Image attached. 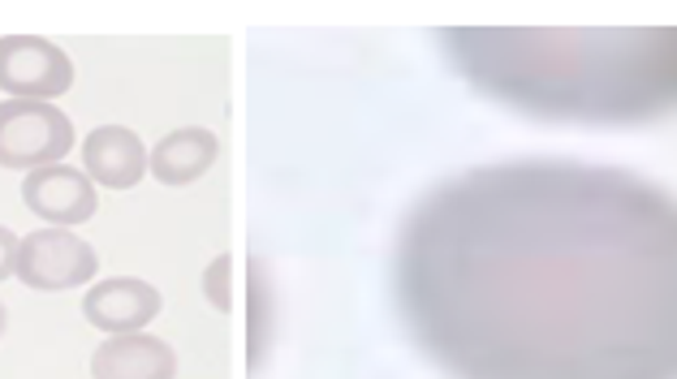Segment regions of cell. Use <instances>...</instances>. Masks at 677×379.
Instances as JSON below:
<instances>
[{"label":"cell","instance_id":"obj_1","mask_svg":"<svg viewBox=\"0 0 677 379\" xmlns=\"http://www.w3.org/2000/svg\"><path fill=\"white\" fill-rule=\"evenodd\" d=\"M393 294L449 379H677V198L574 160L458 173L410 207Z\"/></svg>","mask_w":677,"mask_h":379},{"label":"cell","instance_id":"obj_11","mask_svg":"<svg viewBox=\"0 0 677 379\" xmlns=\"http://www.w3.org/2000/svg\"><path fill=\"white\" fill-rule=\"evenodd\" d=\"M268 345H273V298H268L264 264L250 259V371L264 367Z\"/></svg>","mask_w":677,"mask_h":379},{"label":"cell","instance_id":"obj_8","mask_svg":"<svg viewBox=\"0 0 677 379\" xmlns=\"http://www.w3.org/2000/svg\"><path fill=\"white\" fill-rule=\"evenodd\" d=\"M86 177L109 190H130L147 177V152L143 139L125 125H95L82 143Z\"/></svg>","mask_w":677,"mask_h":379},{"label":"cell","instance_id":"obj_13","mask_svg":"<svg viewBox=\"0 0 677 379\" xmlns=\"http://www.w3.org/2000/svg\"><path fill=\"white\" fill-rule=\"evenodd\" d=\"M18 233L13 228H4L0 225V280H9L13 276V264H18Z\"/></svg>","mask_w":677,"mask_h":379},{"label":"cell","instance_id":"obj_12","mask_svg":"<svg viewBox=\"0 0 677 379\" xmlns=\"http://www.w3.org/2000/svg\"><path fill=\"white\" fill-rule=\"evenodd\" d=\"M229 272H234V259L229 255H216L207 272H203V294H207V303L216 306V310H229L234 298H229Z\"/></svg>","mask_w":677,"mask_h":379},{"label":"cell","instance_id":"obj_2","mask_svg":"<svg viewBox=\"0 0 677 379\" xmlns=\"http://www.w3.org/2000/svg\"><path fill=\"white\" fill-rule=\"evenodd\" d=\"M440 48L475 91L531 116L626 125L677 109V31L449 27Z\"/></svg>","mask_w":677,"mask_h":379},{"label":"cell","instance_id":"obj_6","mask_svg":"<svg viewBox=\"0 0 677 379\" xmlns=\"http://www.w3.org/2000/svg\"><path fill=\"white\" fill-rule=\"evenodd\" d=\"M22 203L43 216V221H52L57 228H70V225H82V221H91L95 216V182L79 173V168H70V164H48V168H35V173H27V182H22Z\"/></svg>","mask_w":677,"mask_h":379},{"label":"cell","instance_id":"obj_14","mask_svg":"<svg viewBox=\"0 0 677 379\" xmlns=\"http://www.w3.org/2000/svg\"><path fill=\"white\" fill-rule=\"evenodd\" d=\"M0 332H4V306H0Z\"/></svg>","mask_w":677,"mask_h":379},{"label":"cell","instance_id":"obj_4","mask_svg":"<svg viewBox=\"0 0 677 379\" xmlns=\"http://www.w3.org/2000/svg\"><path fill=\"white\" fill-rule=\"evenodd\" d=\"M74 86V61L65 48L40 35H4L0 39V91L9 100H35L52 104Z\"/></svg>","mask_w":677,"mask_h":379},{"label":"cell","instance_id":"obj_3","mask_svg":"<svg viewBox=\"0 0 677 379\" xmlns=\"http://www.w3.org/2000/svg\"><path fill=\"white\" fill-rule=\"evenodd\" d=\"M74 147V121L57 104L4 100L0 104V168H48Z\"/></svg>","mask_w":677,"mask_h":379},{"label":"cell","instance_id":"obj_9","mask_svg":"<svg viewBox=\"0 0 677 379\" xmlns=\"http://www.w3.org/2000/svg\"><path fill=\"white\" fill-rule=\"evenodd\" d=\"M91 376L95 379H173L177 376V354L173 345L147 337V332H125L104 341L91 354Z\"/></svg>","mask_w":677,"mask_h":379},{"label":"cell","instance_id":"obj_5","mask_svg":"<svg viewBox=\"0 0 677 379\" xmlns=\"http://www.w3.org/2000/svg\"><path fill=\"white\" fill-rule=\"evenodd\" d=\"M95 272H100V255L91 250V242L74 237L70 228H40L18 242L13 276L27 289H43V294L74 289V285H86Z\"/></svg>","mask_w":677,"mask_h":379},{"label":"cell","instance_id":"obj_10","mask_svg":"<svg viewBox=\"0 0 677 379\" xmlns=\"http://www.w3.org/2000/svg\"><path fill=\"white\" fill-rule=\"evenodd\" d=\"M216 155H220V139L203 125H186L160 139L156 152L147 155V168L160 186H191L216 164Z\"/></svg>","mask_w":677,"mask_h":379},{"label":"cell","instance_id":"obj_7","mask_svg":"<svg viewBox=\"0 0 677 379\" xmlns=\"http://www.w3.org/2000/svg\"><path fill=\"white\" fill-rule=\"evenodd\" d=\"M82 315H86L91 328L113 332V337H125V332H139V328H147V324L156 319L160 294H156V285H147V280L113 276V280H100V285L86 289Z\"/></svg>","mask_w":677,"mask_h":379}]
</instances>
